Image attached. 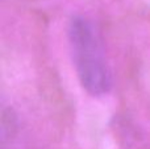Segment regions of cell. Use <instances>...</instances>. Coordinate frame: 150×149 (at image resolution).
Here are the masks:
<instances>
[{"mask_svg": "<svg viewBox=\"0 0 150 149\" xmlns=\"http://www.w3.org/2000/svg\"><path fill=\"white\" fill-rule=\"evenodd\" d=\"M75 73L88 94L103 96L111 91L112 71L96 26L86 17L71 20L67 31Z\"/></svg>", "mask_w": 150, "mask_h": 149, "instance_id": "1", "label": "cell"}]
</instances>
